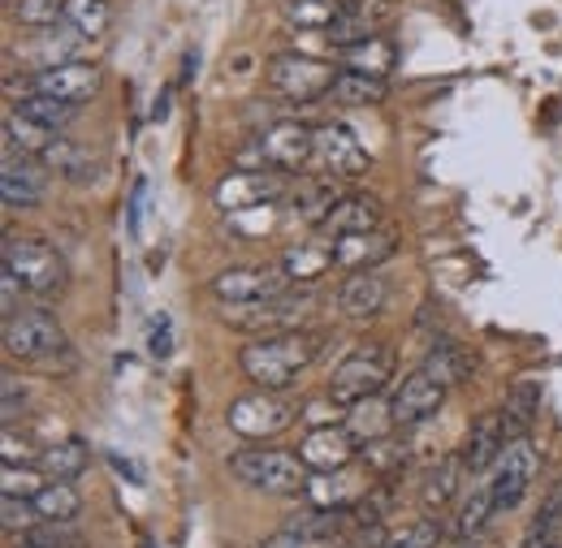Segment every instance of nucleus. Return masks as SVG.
<instances>
[{
  "label": "nucleus",
  "mask_w": 562,
  "mask_h": 548,
  "mask_svg": "<svg viewBox=\"0 0 562 548\" xmlns=\"http://www.w3.org/2000/svg\"><path fill=\"white\" fill-rule=\"evenodd\" d=\"M537 471H541V454H537V445H532L528 436L506 441L502 458L493 463V471H490V488H493V501H497V514H510V510L524 505V496H528L532 483H537Z\"/></svg>",
  "instance_id": "nucleus-10"
},
{
  "label": "nucleus",
  "mask_w": 562,
  "mask_h": 548,
  "mask_svg": "<svg viewBox=\"0 0 562 548\" xmlns=\"http://www.w3.org/2000/svg\"><path fill=\"white\" fill-rule=\"evenodd\" d=\"M265 78L285 104H316L321 95L334 91L338 66L321 61V57H307V53H278V57H269Z\"/></svg>",
  "instance_id": "nucleus-7"
},
{
  "label": "nucleus",
  "mask_w": 562,
  "mask_h": 548,
  "mask_svg": "<svg viewBox=\"0 0 562 548\" xmlns=\"http://www.w3.org/2000/svg\"><path fill=\"white\" fill-rule=\"evenodd\" d=\"M87 467H91V449L82 441H74V436L48 445V449H40V471L48 480H78Z\"/></svg>",
  "instance_id": "nucleus-32"
},
{
  "label": "nucleus",
  "mask_w": 562,
  "mask_h": 548,
  "mask_svg": "<svg viewBox=\"0 0 562 548\" xmlns=\"http://www.w3.org/2000/svg\"><path fill=\"white\" fill-rule=\"evenodd\" d=\"M100 82H104L100 66H91V61H61V66L35 69L31 82H26V91L57 95V100H70V104H87V100H95ZM26 91H22V95H26Z\"/></svg>",
  "instance_id": "nucleus-15"
},
{
  "label": "nucleus",
  "mask_w": 562,
  "mask_h": 548,
  "mask_svg": "<svg viewBox=\"0 0 562 548\" xmlns=\"http://www.w3.org/2000/svg\"><path fill=\"white\" fill-rule=\"evenodd\" d=\"M316 169L325 173V178H334V182H355V178H363L368 169H372V156L363 151V142L351 135V126H342V122H325V126H316Z\"/></svg>",
  "instance_id": "nucleus-12"
},
{
  "label": "nucleus",
  "mask_w": 562,
  "mask_h": 548,
  "mask_svg": "<svg viewBox=\"0 0 562 548\" xmlns=\"http://www.w3.org/2000/svg\"><path fill=\"white\" fill-rule=\"evenodd\" d=\"M321 333H273V338H251V342L238 350V367L251 385L260 389H290L316 358H321Z\"/></svg>",
  "instance_id": "nucleus-1"
},
{
  "label": "nucleus",
  "mask_w": 562,
  "mask_h": 548,
  "mask_svg": "<svg viewBox=\"0 0 562 548\" xmlns=\"http://www.w3.org/2000/svg\"><path fill=\"white\" fill-rule=\"evenodd\" d=\"M147 354L151 358H169L173 354V324H169V316H156L147 324Z\"/></svg>",
  "instance_id": "nucleus-47"
},
{
  "label": "nucleus",
  "mask_w": 562,
  "mask_h": 548,
  "mask_svg": "<svg viewBox=\"0 0 562 548\" xmlns=\"http://www.w3.org/2000/svg\"><path fill=\"white\" fill-rule=\"evenodd\" d=\"M294 281L281 264H243V269H225L209 281V294L216 302H265L290 294Z\"/></svg>",
  "instance_id": "nucleus-11"
},
{
  "label": "nucleus",
  "mask_w": 562,
  "mask_h": 548,
  "mask_svg": "<svg viewBox=\"0 0 562 548\" xmlns=\"http://www.w3.org/2000/svg\"><path fill=\"white\" fill-rule=\"evenodd\" d=\"M546 548H559V545H546Z\"/></svg>",
  "instance_id": "nucleus-52"
},
{
  "label": "nucleus",
  "mask_w": 562,
  "mask_h": 548,
  "mask_svg": "<svg viewBox=\"0 0 562 548\" xmlns=\"http://www.w3.org/2000/svg\"><path fill=\"white\" fill-rule=\"evenodd\" d=\"M497 514V501H493V488L490 483H476L468 496H463V505H459V518H454V540H476L485 527H490V518Z\"/></svg>",
  "instance_id": "nucleus-33"
},
{
  "label": "nucleus",
  "mask_w": 562,
  "mask_h": 548,
  "mask_svg": "<svg viewBox=\"0 0 562 548\" xmlns=\"http://www.w3.org/2000/svg\"><path fill=\"white\" fill-rule=\"evenodd\" d=\"M0 445H4V463H40V449L26 436L18 441V427H4V441Z\"/></svg>",
  "instance_id": "nucleus-48"
},
{
  "label": "nucleus",
  "mask_w": 562,
  "mask_h": 548,
  "mask_svg": "<svg viewBox=\"0 0 562 548\" xmlns=\"http://www.w3.org/2000/svg\"><path fill=\"white\" fill-rule=\"evenodd\" d=\"M35 510L48 518V523H74L82 514V496L74 480H48L35 492Z\"/></svg>",
  "instance_id": "nucleus-37"
},
{
  "label": "nucleus",
  "mask_w": 562,
  "mask_h": 548,
  "mask_svg": "<svg viewBox=\"0 0 562 548\" xmlns=\"http://www.w3.org/2000/svg\"><path fill=\"white\" fill-rule=\"evenodd\" d=\"M385 22H390V0H342V9L334 18V26L325 31V39L338 53V48H351V44L381 35Z\"/></svg>",
  "instance_id": "nucleus-17"
},
{
  "label": "nucleus",
  "mask_w": 562,
  "mask_h": 548,
  "mask_svg": "<svg viewBox=\"0 0 562 548\" xmlns=\"http://www.w3.org/2000/svg\"><path fill=\"white\" fill-rule=\"evenodd\" d=\"M446 393H450V385L437 380L428 367L407 372V376L394 385V393H390L394 423H398V427H420V423H428L432 414L446 407Z\"/></svg>",
  "instance_id": "nucleus-14"
},
{
  "label": "nucleus",
  "mask_w": 562,
  "mask_h": 548,
  "mask_svg": "<svg viewBox=\"0 0 562 548\" xmlns=\"http://www.w3.org/2000/svg\"><path fill=\"white\" fill-rule=\"evenodd\" d=\"M303 496H307V505H321V510H351L359 488L342 471H312Z\"/></svg>",
  "instance_id": "nucleus-34"
},
{
  "label": "nucleus",
  "mask_w": 562,
  "mask_h": 548,
  "mask_svg": "<svg viewBox=\"0 0 562 548\" xmlns=\"http://www.w3.org/2000/svg\"><path fill=\"white\" fill-rule=\"evenodd\" d=\"M66 350V329L48 307H22L4 316V354L13 363H48Z\"/></svg>",
  "instance_id": "nucleus-6"
},
{
  "label": "nucleus",
  "mask_w": 562,
  "mask_h": 548,
  "mask_svg": "<svg viewBox=\"0 0 562 548\" xmlns=\"http://www.w3.org/2000/svg\"><path fill=\"white\" fill-rule=\"evenodd\" d=\"M290 195V173L281 169H234L216 182L212 199L221 212H251V207H273Z\"/></svg>",
  "instance_id": "nucleus-9"
},
{
  "label": "nucleus",
  "mask_w": 562,
  "mask_h": 548,
  "mask_svg": "<svg viewBox=\"0 0 562 548\" xmlns=\"http://www.w3.org/2000/svg\"><path fill=\"white\" fill-rule=\"evenodd\" d=\"M359 458H363V467L372 471V476H381V480H394L398 471H407V463H412V445L403 441V436H381V441H368L363 449H359Z\"/></svg>",
  "instance_id": "nucleus-31"
},
{
  "label": "nucleus",
  "mask_w": 562,
  "mask_h": 548,
  "mask_svg": "<svg viewBox=\"0 0 562 548\" xmlns=\"http://www.w3.org/2000/svg\"><path fill=\"white\" fill-rule=\"evenodd\" d=\"M502 432H506V441H519V436H528V427L537 423V414H541V385L537 380H519L510 393H506V402H502Z\"/></svg>",
  "instance_id": "nucleus-26"
},
{
  "label": "nucleus",
  "mask_w": 562,
  "mask_h": 548,
  "mask_svg": "<svg viewBox=\"0 0 562 548\" xmlns=\"http://www.w3.org/2000/svg\"><path fill=\"white\" fill-rule=\"evenodd\" d=\"M66 26H74L82 39H100L113 26L109 0H66Z\"/></svg>",
  "instance_id": "nucleus-38"
},
{
  "label": "nucleus",
  "mask_w": 562,
  "mask_h": 548,
  "mask_svg": "<svg viewBox=\"0 0 562 548\" xmlns=\"http://www.w3.org/2000/svg\"><path fill=\"white\" fill-rule=\"evenodd\" d=\"M316 311V298L299 285L281 298H265V302H221V320L234 333H251V338H273V333H294L307 324V316Z\"/></svg>",
  "instance_id": "nucleus-5"
},
{
  "label": "nucleus",
  "mask_w": 562,
  "mask_h": 548,
  "mask_svg": "<svg viewBox=\"0 0 562 548\" xmlns=\"http://www.w3.org/2000/svg\"><path fill=\"white\" fill-rule=\"evenodd\" d=\"M394 380V350L385 342H359L355 350H347V358L334 367L329 376V398L338 407L351 411L355 402H368V398H381Z\"/></svg>",
  "instance_id": "nucleus-2"
},
{
  "label": "nucleus",
  "mask_w": 562,
  "mask_h": 548,
  "mask_svg": "<svg viewBox=\"0 0 562 548\" xmlns=\"http://www.w3.org/2000/svg\"><path fill=\"white\" fill-rule=\"evenodd\" d=\"M22 117H31V122H40V126H48V130H66L74 117H78V104L70 100H57V95H40V91H26L18 104H13Z\"/></svg>",
  "instance_id": "nucleus-35"
},
{
  "label": "nucleus",
  "mask_w": 562,
  "mask_h": 548,
  "mask_svg": "<svg viewBox=\"0 0 562 548\" xmlns=\"http://www.w3.org/2000/svg\"><path fill=\"white\" fill-rule=\"evenodd\" d=\"M342 423L351 427V436L359 441V449H363L368 441H381V436H390V432L398 427V423H394V411H390V402H381V398L355 402Z\"/></svg>",
  "instance_id": "nucleus-30"
},
{
  "label": "nucleus",
  "mask_w": 562,
  "mask_h": 548,
  "mask_svg": "<svg viewBox=\"0 0 562 548\" xmlns=\"http://www.w3.org/2000/svg\"><path fill=\"white\" fill-rule=\"evenodd\" d=\"M468 480V467H463V458L454 454V458H441L428 476H424V488H420V505L424 514H441L454 496H459V488Z\"/></svg>",
  "instance_id": "nucleus-25"
},
{
  "label": "nucleus",
  "mask_w": 562,
  "mask_h": 548,
  "mask_svg": "<svg viewBox=\"0 0 562 548\" xmlns=\"http://www.w3.org/2000/svg\"><path fill=\"white\" fill-rule=\"evenodd\" d=\"M44 483H48V476L40 471V463H4V471H0L4 496H35Z\"/></svg>",
  "instance_id": "nucleus-42"
},
{
  "label": "nucleus",
  "mask_w": 562,
  "mask_h": 548,
  "mask_svg": "<svg viewBox=\"0 0 562 548\" xmlns=\"http://www.w3.org/2000/svg\"><path fill=\"white\" fill-rule=\"evenodd\" d=\"M0 269L13 276L18 285H22V294H31V298H53V294H61L66 289V260H61V251L57 247H48L44 238H18V233H9L4 238V247H0Z\"/></svg>",
  "instance_id": "nucleus-3"
},
{
  "label": "nucleus",
  "mask_w": 562,
  "mask_h": 548,
  "mask_svg": "<svg viewBox=\"0 0 562 548\" xmlns=\"http://www.w3.org/2000/svg\"><path fill=\"white\" fill-rule=\"evenodd\" d=\"M13 18H18L22 26L48 31V26H61V22H66V0H18V4H13Z\"/></svg>",
  "instance_id": "nucleus-44"
},
{
  "label": "nucleus",
  "mask_w": 562,
  "mask_h": 548,
  "mask_svg": "<svg viewBox=\"0 0 562 548\" xmlns=\"http://www.w3.org/2000/svg\"><path fill=\"white\" fill-rule=\"evenodd\" d=\"M26 411V389L18 376H4V427H18V414Z\"/></svg>",
  "instance_id": "nucleus-49"
},
{
  "label": "nucleus",
  "mask_w": 562,
  "mask_h": 548,
  "mask_svg": "<svg viewBox=\"0 0 562 548\" xmlns=\"http://www.w3.org/2000/svg\"><path fill=\"white\" fill-rule=\"evenodd\" d=\"M57 142V130L22 117L18 109L4 113V151H18V156H31V160H44V151Z\"/></svg>",
  "instance_id": "nucleus-29"
},
{
  "label": "nucleus",
  "mask_w": 562,
  "mask_h": 548,
  "mask_svg": "<svg viewBox=\"0 0 562 548\" xmlns=\"http://www.w3.org/2000/svg\"><path fill=\"white\" fill-rule=\"evenodd\" d=\"M281 269L290 273L294 285H316L329 269H338L334 242H303V247H290V251L281 255Z\"/></svg>",
  "instance_id": "nucleus-27"
},
{
  "label": "nucleus",
  "mask_w": 562,
  "mask_h": 548,
  "mask_svg": "<svg viewBox=\"0 0 562 548\" xmlns=\"http://www.w3.org/2000/svg\"><path fill=\"white\" fill-rule=\"evenodd\" d=\"M256 147H260V156H265L269 169L299 173V169L312 164V156H316V126H303V122H294V117H278V122H269V126L260 130Z\"/></svg>",
  "instance_id": "nucleus-13"
},
{
  "label": "nucleus",
  "mask_w": 562,
  "mask_h": 548,
  "mask_svg": "<svg viewBox=\"0 0 562 548\" xmlns=\"http://www.w3.org/2000/svg\"><path fill=\"white\" fill-rule=\"evenodd\" d=\"M338 269L347 273H363V269H381L385 260L398 255V233L394 229H368V233H351L334 242Z\"/></svg>",
  "instance_id": "nucleus-19"
},
{
  "label": "nucleus",
  "mask_w": 562,
  "mask_h": 548,
  "mask_svg": "<svg viewBox=\"0 0 562 548\" xmlns=\"http://www.w3.org/2000/svg\"><path fill=\"white\" fill-rule=\"evenodd\" d=\"M48 173H57V178H70V182H95V173H100V164L91 160V151L87 147H78L74 138L57 135V142L44 151V160H40Z\"/></svg>",
  "instance_id": "nucleus-28"
},
{
  "label": "nucleus",
  "mask_w": 562,
  "mask_h": 548,
  "mask_svg": "<svg viewBox=\"0 0 562 548\" xmlns=\"http://www.w3.org/2000/svg\"><path fill=\"white\" fill-rule=\"evenodd\" d=\"M334 66L355 69V73H372V78H390V69L398 66V48H394L385 35H372V39H363V44L338 48V53H334Z\"/></svg>",
  "instance_id": "nucleus-24"
},
{
  "label": "nucleus",
  "mask_w": 562,
  "mask_h": 548,
  "mask_svg": "<svg viewBox=\"0 0 562 548\" xmlns=\"http://www.w3.org/2000/svg\"><path fill=\"white\" fill-rule=\"evenodd\" d=\"M342 0H285V22L299 31H329Z\"/></svg>",
  "instance_id": "nucleus-39"
},
{
  "label": "nucleus",
  "mask_w": 562,
  "mask_h": 548,
  "mask_svg": "<svg viewBox=\"0 0 562 548\" xmlns=\"http://www.w3.org/2000/svg\"><path fill=\"white\" fill-rule=\"evenodd\" d=\"M229 471L234 480L256 488V492H269V496H299L307 488V467L294 449H278V445H251V449H238L229 458Z\"/></svg>",
  "instance_id": "nucleus-4"
},
{
  "label": "nucleus",
  "mask_w": 562,
  "mask_h": 548,
  "mask_svg": "<svg viewBox=\"0 0 562 548\" xmlns=\"http://www.w3.org/2000/svg\"><path fill=\"white\" fill-rule=\"evenodd\" d=\"M294 454L303 458L307 471H347L351 458L359 454V441L351 436L347 423H321V427H312V432L299 441Z\"/></svg>",
  "instance_id": "nucleus-16"
},
{
  "label": "nucleus",
  "mask_w": 562,
  "mask_h": 548,
  "mask_svg": "<svg viewBox=\"0 0 562 548\" xmlns=\"http://www.w3.org/2000/svg\"><path fill=\"white\" fill-rule=\"evenodd\" d=\"M368 229H381V204L372 195H342L338 207L329 212V220L321 225V233L329 242L351 238V233H368Z\"/></svg>",
  "instance_id": "nucleus-23"
},
{
  "label": "nucleus",
  "mask_w": 562,
  "mask_h": 548,
  "mask_svg": "<svg viewBox=\"0 0 562 548\" xmlns=\"http://www.w3.org/2000/svg\"><path fill=\"white\" fill-rule=\"evenodd\" d=\"M385 298H390V285H385V276L376 273V269L351 273L338 285V311L347 320H372V316H381Z\"/></svg>",
  "instance_id": "nucleus-21"
},
{
  "label": "nucleus",
  "mask_w": 562,
  "mask_h": 548,
  "mask_svg": "<svg viewBox=\"0 0 562 548\" xmlns=\"http://www.w3.org/2000/svg\"><path fill=\"white\" fill-rule=\"evenodd\" d=\"M424 367H428L437 380H446V385L454 389V385H459V380L472 372V358H468L459 345H432V354L424 358Z\"/></svg>",
  "instance_id": "nucleus-40"
},
{
  "label": "nucleus",
  "mask_w": 562,
  "mask_h": 548,
  "mask_svg": "<svg viewBox=\"0 0 562 548\" xmlns=\"http://www.w3.org/2000/svg\"><path fill=\"white\" fill-rule=\"evenodd\" d=\"M0 195L4 207H40L48 195V169L31 156H18V151H4V164H0Z\"/></svg>",
  "instance_id": "nucleus-18"
},
{
  "label": "nucleus",
  "mask_w": 562,
  "mask_h": 548,
  "mask_svg": "<svg viewBox=\"0 0 562 548\" xmlns=\"http://www.w3.org/2000/svg\"><path fill=\"white\" fill-rule=\"evenodd\" d=\"M294 414H299L294 402H285L278 389H251V393H243V398L229 402L225 423L243 441H273V436H281L294 423Z\"/></svg>",
  "instance_id": "nucleus-8"
},
{
  "label": "nucleus",
  "mask_w": 562,
  "mask_h": 548,
  "mask_svg": "<svg viewBox=\"0 0 562 548\" xmlns=\"http://www.w3.org/2000/svg\"><path fill=\"white\" fill-rule=\"evenodd\" d=\"M385 95H390V82H385V78L355 73V69H338V82H334V100H338V104L368 109V104H381Z\"/></svg>",
  "instance_id": "nucleus-36"
},
{
  "label": "nucleus",
  "mask_w": 562,
  "mask_h": 548,
  "mask_svg": "<svg viewBox=\"0 0 562 548\" xmlns=\"http://www.w3.org/2000/svg\"><path fill=\"white\" fill-rule=\"evenodd\" d=\"M22 540L35 548H82V536L74 532V523H48V518L40 527H31Z\"/></svg>",
  "instance_id": "nucleus-46"
},
{
  "label": "nucleus",
  "mask_w": 562,
  "mask_h": 548,
  "mask_svg": "<svg viewBox=\"0 0 562 548\" xmlns=\"http://www.w3.org/2000/svg\"><path fill=\"white\" fill-rule=\"evenodd\" d=\"M562 527V480L550 488V496H546V505L537 510V523L528 527V548H546L554 540V532Z\"/></svg>",
  "instance_id": "nucleus-41"
},
{
  "label": "nucleus",
  "mask_w": 562,
  "mask_h": 548,
  "mask_svg": "<svg viewBox=\"0 0 562 548\" xmlns=\"http://www.w3.org/2000/svg\"><path fill=\"white\" fill-rule=\"evenodd\" d=\"M0 518H4V532H31L44 523V514L35 510V496H4L0 501Z\"/></svg>",
  "instance_id": "nucleus-45"
},
{
  "label": "nucleus",
  "mask_w": 562,
  "mask_h": 548,
  "mask_svg": "<svg viewBox=\"0 0 562 548\" xmlns=\"http://www.w3.org/2000/svg\"><path fill=\"white\" fill-rule=\"evenodd\" d=\"M347 191H342V182H334V178H303L294 191H290V207H294V216L299 220H307L312 229H321L325 220H329V212L338 207Z\"/></svg>",
  "instance_id": "nucleus-22"
},
{
  "label": "nucleus",
  "mask_w": 562,
  "mask_h": 548,
  "mask_svg": "<svg viewBox=\"0 0 562 548\" xmlns=\"http://www.w3.org/2000/svg\"><path fill=\"white\" fill-rule=\"evenodd\" d=\"M502 449H506V432H502V414L490 411L481 414L476 423H472V432H468V441H463V449H459V458H463V467H468V476L476 480V476H490L493 463L502 458Z\"/></svg>",
  "instance_id": "nucleus-20"
},
{
  "label": "nucleus",
  "mask_w": 562,
  "mask_h": 548,
  "mask_svg": "<svg viewBox=\"0 0 562 548\" xmlns=\"http://www.w3.org/2000/svg\"><path fill=\"white\" fill-rule=\"evenodd\" d=\"M441 536H446V532H441V514H437V518L424 514L420 523H407L403 532H394L381 548H437Z\"/></svg>",
  "instance_id": "nucleus-43"
},
{
  "label": "nucleus",
  "mask_w": 562,
  "mask_h": 548,
  "mask_svg": "<svg viewBox=\"0 0 562 548\" xmlns=\"http://www.w3.org/2000/svg\"><path fill=\"white\" fill-rule=\"evenodd\" d=\"M260 548H303V536H299L294 527H281L278 536H269Z\"/></svg>",
  "instance_id": "nucleus-50"
},
{
  "label": "nucleus",
  "mask_w": 562,
  "mask_h": 548,
  "mask_svg": "<svg viewBox=\"0 0 562 548\" xmlns=\"http://www.w3.org/2000/svg\"><path fill=\"white\" fill-rule=\"evenodd\" d=\"M18 548H35V545H26V540H22V545H18Z\"/></svg>",
  "instance_id": "nucleus-51"
}]
</instances>
